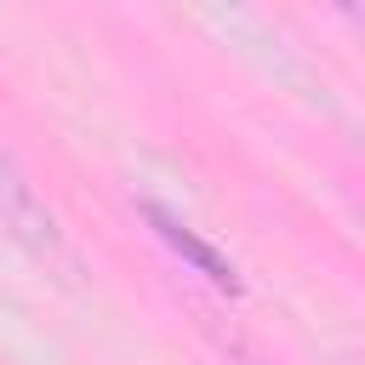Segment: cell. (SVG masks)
Masks as SVG:
<instances>
[{"label":"cell","mask_w":365,"mask_h":365,"mask_svg":"<svg viewBox=\"0 0 365 365\" xmlns=\"http://www.w3.org/2000/svg\"><path fill=\"white\" fill-rule=\"evenodd\" d=\"M0 228L17 240V245H29L34 257H63V234H57V217L40 205V194H34V182L23 177V165L0 148Z\"/></svg>","instance_id":"1"},{"label":"cell","mask_w":365,"mask_h":365,"mask_svg":"<svg viewBox=\"0 0 365 365\" xmlns=\"http://www.w3.org/2000/svg\"><path fill=\"white\" fill-rule=\"evenodd\" d=\"M143 222H148V228H154V234H160V240H165V245H171V251H177V257H182L194 274H205L217 291L240 297V268H234V262H228V257H222L211 240H200V234H194V228L177 217V211H165V205L143 200Z\"/></svg>","instance_id":"2"}]
</instances>
